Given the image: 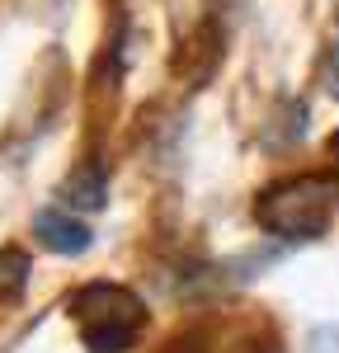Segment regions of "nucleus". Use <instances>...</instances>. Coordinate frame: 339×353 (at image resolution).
I'll return each mask as SVG.
<instances>
[{
  "mask_svg": "<svg viewBox=\"0 0 339 353\" xmlns=\"http://www.w3.org/2000/svg\"><path fill=\"white\" fill-rule=\"evenodd\" d=\"M33 241L43 245V250H52V254H81V250H90L94 231H90L85 217H76V212L48 208V212L33 217Z\"/></svg>",
  "mask_w": 339,
  "mask_h": 353,
  "instance_id": "7ed1b4c3",
  "label": "nucleus"
},
{
  "mask_svg": "<svg viewBox=\"0 0 339 353\" xmlns=\"http://www.w3.org/2000/svg\"><path fill=\"white\" fill-rule=\"evenodd\" d=\"M61 198L71 203V212H81V208H99L104 198H109V179H104V170L99 165H85L71 174V184L61 189Z\"/></svg>",
  "mask_w": 339,
  "mask_h": 353,
  "instance_id": "20e7f679",
  "label": "nucleus"
},
{
  "mask_svg": "<svg viewBox=\"0 0 339 353\" xmlns=\"http://www.w3.org/2000/svg\"><path fill=\"white\" fill-rule=\"evenodd\" d=\"M335 203H339V189L330 179H287V184L264 193L254 212H259L264 226H274L278 236L307 241V236H316V231L330 226Z\"/></svg>",
  "mask_w": 339,
  "mask_h": 353,
  "instance_id": "f03ea898",
  "label": "nucleus"
},
{
  "mask_svg": "<svg viewBox=\"0 0 339 353\" xmlns=\"http://www.w3.org/2000/svg\"><path fill=\"white\" fill-rule=\"evenodd\" d=\"M24 273H28V259L19 250H0V292H19Z\"/></svg>",
  "mask_w": 339,
  "mask_h": 353,
  "instance_id": "39448f33",
  "label": "nucleus"
},
{
  "mask_svg": "<svg viewBox=\"0 0 339 353\" xmlns=\"http://www.w3.org/2000/svg\"><path fill=\"white\" fill-rule=\"evenodd\" d=\"M66 316L81 325V339L90 353H127L146 325V306L132 288L118 283H85L66 301Z\"/></svg>",
  "mask_w": 339,
  "mask_h": 353,
  "instance_id": "f257e3e1",
  "label": "nucleus"
},
{
  "mask_svg": "<svg viewBox=\"0 0 339 353\" xmlns=\"http://www.w3.org/2000/svg\"><path fill=\"white\" fill-rule=\"evenodd\" d=\"M325 85L339 94V43H335V52H330V61H325Z\"/></svg>",
  "mask_w": 339,
  "mask_h": 353,
  "instance_id": "423d86ee",
  "label": "nucleus"
}]
</instances>
